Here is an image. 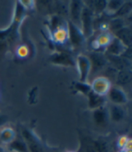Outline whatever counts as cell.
Wrapping results in <instances>:
<instances>
[{
    "label": "cell",
    "mask_w": 132,
    "mask_h": 152,
    "mask_svg": "<svg viewBox=\"0 0 132 152\" xmlns=\"http://www.w3.org/2000/svg\"><path fill=\"white\" fill-rule=\"evenodd\" d=\"M94 20H95V15H94L92 10L84 5L81 17L80 28L86 39L90 38L94 32Z\"/></svg>",
    "instance_id": "6da1fadb"
},
{
    "label": "cell",
    "mask_w": 132,
    "mask_h": 152,
    "mask_svg": "<svg viewBox=\"0 0 132 152\" xmlns=\"http://www.w3.org/2000/svg\"><path fill=\"white\" fill-rule=\"evenodd\" d=\"M22 139L27 146L28 152H44V147L41 140L32 130L28 129H23Z\"/></svg>",
    "instance_id": "7a4b0ae2"
},
{
    "label": "cell",
    "mask_w": 132,
    "mask_h": 152,
    "mask_svg": "<svg viewBox=\"0 0 132 152\" xmlns=\"http://www.w3.org/2000/svg\"><path fill=\"white\" fill-rule=\"evenodd\" d=\"M75 65L78 69L79 82L88 83L90 72H91V65L88 56L85 54H79L75 59Z\"/></svg>",
    "instance_id": "3957f363"
},
{
    "label": "cell",
    "mask_w": 132,
    "mask_h": 152,
    "mask_svg": "<svg viewBox=\"0 0 132 152\" xmlns=\"http://www.w3.org/2000/svg\"><path fill=\"white\" fill-rule=\"evenodd\" d=\"M84 7V1L73 0L69 2V12L68 16L70 17L69 22L73 24L80 28L81 26V17ZM81 29V28H80Z\"/></svg>",
    "instance_id": "277c9868"
},
{
    "label": "cell",
    "mask_w": 132,
    "mask_h": 152,
    "mask_svg": "<svg viewBox=\"0 0 132 152\" xmlns=\"http://www.w3.org/2000/svg\"><path fill=\"white\" fill-rule=\"evenodd\" d=\"M67 32H68V41L73 47H81L86 41L82 30L71 24V22H67Z\"/></svg>",
    "instance_id": "5b68a950"
},
{
    "label": "cell",
    "mask_w": 132,
    "mask_h": 152,
    "mask_svg": "<svg viewBox=\"0 0 132 152\" xmlns=\"http://www.w3.org/2000/svg\"><path fill=\"white\" fill-rule=\"evenodd\" d=\"M107 100L111 102V104L123 106L128 103V98L124 90L119 86H111L110 90L107 94Z\"/></svg>",
    "instance_id": "8992f818"
},
{
    "label": "cell",
    "mask_w": 132,
    "mask_h": 152,
    "mask_svg": "<svg viewBox=\"0 0 132 152\" xmlns=\"http://www.w3.org/2000/svg\"><path fill=\"white\" fill-rule=\"evenodd\" d=\"M90 85V91L94 93L101 95V96H107L109 91L111 88V83L107 77L100 76L94 79Z\"/></svg>",
    "instance_id": "52a82bcc"
},
{
    "label": "cell",
    "mask_w": 132,
    "mask_h": 152,
    "mask_svg": "<svg viewBox=\"0 0 132 152\" xmlns=\"http://www.w3.org/2000/svg\"><path fill=\"white\" fill-rule=\"evenodd\" d=\"M51 62L56 65L62 66H74L75 59L66 52H57L51 56Z\"/></svg>",
    "instance_id": "ba28073f"
},
{
    "label": "cell",
    "mask_w": 132,
    "mask_h": 152,
    "mask_svg": "<svg viewBox=\"0 0 132 152\" xmlns=\"http://www.w3.org/2000/svg\"><path fill=\"white\" fill-rule=\"evenodd\" d=\"M88 58L90 62L91 71H95V70L98 71L104 68L109 62L107 59V56L101 52L90 53V55L88 56Z\"/></svg>",
    "instance_id": "9c48e42d"
},
{
    "label": "cell",
    "mask_w": 132,
    "mask_h": 152,
    "mask_svg": "<svg viewBox=\"0 0 132 152\" xmlns=\"http://www.w3.org/2000/svg\"><path fill=\"white\" fill-rule=\"evenodd\" d=\"M130 47H127L123 43H121L116 37H113L111 42L106 47V52L108 55L111 56H122V54Z\"/></svg>",
    "instance_id": "30bf717a"
},
{
    "label": "cell",
    "mask_w": 132,
    "mask_h": 152,
    "mask_svg": "<svg viewBox=\"0 0 132 152\" xmlns=\"http://www.w3.org/2000/svg\"><path fill=\"white\" fill-rule=\"evenodd\" d=\"M87 99H88V108L90 110H94L106 106L108 101L106 96H101V95L94 93L91 91L87 94Z\"/></svg>",
    "instance_id": "8fae6325"
},
{
    "label": "cell",
    "mask_w": 132,
    "mask_h": 152,
    "mask_svg": "<svg viewBox=\"0 0 132 152\" xmlns=\"http://www.w3.org/2000/svg\"><path fill=\"white\" fill-rule=\"evenodd\" d=\"M92 118H93V121L96 125L101 126V127L106 126L109 121L108 107L104 106L100 109L92 110Z\"/></svg>",
    "instance_id": "7c38bea8"
},
{
    "label": "cell",
    "mask_w": 132,
    "mask_h": 152,
    "mask_svg": "<svg viewBox=\"0 0 132 152\" xmlns=\"http://www.w3.org/2000/svg\"><path fill=\"white\" fill-rule=\"evenodd\" d=\"M109 109V121L112 122H121L126 119L127 112L123 106L111 104V106Z\"/></svg>",
    "instance_id": "4fadbf2b"
},
{
    "label": "cell",
    "mask_w": 132,
    "mask_h": 152,
    "mask_svg": "<svg viewBox=\"0 0 132 152\" xmlns=\"http://www.w3.org/2000/svg\"><path fill=\"white\" fill-rule=\"evenodd\" d=\"M113 35L110 32L108 31H103L101 34L98 35V37L96 38L95 40L92 42V47L94 50H99L100 48H106L109 44L111 42V40L113 39Z\"/></svg>",
    "instance_id": "5bb4252c"
},
{
    "label": "cell",
    "mask_w": 132,
    "mask_h": 152,
    "mask_svg": "<svg viewBox=\"0 0 132 152\" xmlns=\"http://www.w3.org/2000/svg\"><path fill=\"white\" fill-rule=\"evenodd\" d=\"M113 35L121 43H123L127 47H130L132 43V31L128 26H125L124 27L113 34Z\"/></svg>",
    "instance_id": "9a60e30c"
},
{
    "label": "cell",
    "mask_w": 132,
    "mask_h": 152,
    "mask_svg": "<svg viewBox=\"0 0 132 152\" xmlns=\"http://www.w3.org/2000/svg\"><path fill=\"white\" fill-rule=\"evenodd\" d=\"M107 59H108V61H109L112 64V65L114 66L118 71L130 68L131 61L128 60V59L124 58V57H122V56H111V55H108Z\"/></svg>",
    "instance_id": "2e32d148"
},
{
    "label": "cell",
    "mask_w": 132,
    "mask_h": 152,
    "mask_svg": "<svg viewBox=\"0 0 132 152\" xmlns=\"http://www.w3.org/2000/svg\"><path fill=\"white\" fill-rule=\"evenodd\" d=\"M15 132L12 128L6 127L0 129V142L8 145L15 139Z\"/></svg>",
    "instance_id": "e0dca14e"
},
{
    "label": "cell",
    "mask_w": 132,
    "mask_h": 152,
    "mask_svg": "<svg viewBox=\"0 0 132 152\" xmlns=\"http://www.w3.org/2000/svg\"><path fill=\"white\" fill-rule=\"evenodd\" d=\"M124 2L125 0H108L104 13L108 15L113 16L120 10V8L124 4Z\"/></svg>",
    "instance_id": "ac0fdd59"
},
{
    "label": "cell",
    "mask_w": 132,
    "mask_h": 152,
    "mask_svg": "<svg viewBox=\"0 0 132 152\" xmlns=\"http://www.w3.org/2000/svg\"><path fill=\"white\" fill-rule=\"evenodd\" d=\"M132 79V72L130 68L128 69H124L117 72V84L123 86L127 85L131 82Z\"/></svg>",
    "instance_id": "d6986e66"
},
{
    "label": "cell",
    "mask_w": 132,
    "mask_h": 152,
    "mask_svg": "<svg viewBox=\"0 0 132 152\" xmlns=\"http://www.w3.org/2000/svg\"><path fill=\"white\" fill-rule=\"evenodd\" d=\"M53 41L57 44L63 45L68 41V32H67V26L56 29L53 32Z\"/></svg>",
    "instance_id": "ffe728a7"
},
{
    "label": "cell",
    "mask_w": 132,
    "mask_h": 152,
    "mask_svg": "<svg viewBox=\"0 0 132 152\" xmlns=\"http://www.w3.org/2000/svg\"><path fill=\"white\" fill-rule=\"evenodd\" d=\"M7 146H8V149L12 152H28L27 146L23 139L15 138Z\"/></svg>",
    "instance_id": "44dd1931"
},
{
    "label": "cell",
    "mask_w": 132,
    "mask_h": 152,
    "mask_svg": "<svg viewBox=\"0 0 132 152\" xmlns=\"http://www.w3.org/2000/svg\"><path fill=\"white\" fill-rule=\"evenodd\" d=\"M87 3L89 5H91V6H87V7H90L92 10L94 15H101V14H103L105 12L107 0H101V1H99V0H98V1H90V2H87Z\"/></svg>",
    "instance_id": "7402d4cb"
},
{
    "label": "cell",
    "mask_w": 132,
    "mask_h": 152,
    "mask_svg": "<svg viewBox=\"0 0 132 152\" xmlns=\"http://www.w3.org/2000/svg\"><path fill=\"white\" fill-rule=\"evenodd\" d=\"M131 11H132V2L131 1H125L124 4L120 8V10L113 16L117 17V18H124L127 15H130Z\"/></svg>",
    "instance_id": "603a6c76"
},
{
    "label": "cell",
    "mask_w": 132,
    "mask_h": 152,
    "mask_svg": "<svg viewBox=\"0 0 132 152\" xmlns=\"http://www.w3.org/2000/svg\"><path fill=\"white\" fill-rule=\"evenodd\" d=\"M124 26H125V23L123 18H117V17H114V19H112L109 25V28L113 32V34L116 33L117 31H119Z\"/></svg>",
    "instance_id": "cb8c5ba5"
},
{
    "label": "cell",
    "mask_w": 132,
    "mask_h": 152,
    "mask_svg": "<svg viewBox=\"0 0 132 152\" xmlns=\"http://www.w3.org/2000/svg\"><path fill=\"white\" fill-rule=\"evenodd\" d=\"M56 6V12H57V15L63 17V15H68V12H69V2H63V1H58V2H55Z\"/></svg>",
    "instance_id": "d4e9b609"
},
{
    "label": "cell",
    "mask_w": 132,
    "mask_h": 152,
    "mask_svg": "<svg viewBox=\"0 0 132 152\" xmlns=\"http://www.w3.org/2000/svg\"><path fill=\"white\" fill-rule=\"evenodd\" d=\"M91 144L96 152H109V145L104 140H96Z\"/></svg>",
    "instance_id": "484cf974"
},
{
    "label": "cell",
    "mask_w": 132,
    "mask_h": 152,
    "mask_svg": "<svg viewBox=\"0 0 132 152\" xmlns=\"http://www.w3.org/2000/svg\"><path fill=\"white\" fill-rule=\"evenodd\" d=\"M74 88L76 89L77 91L82 93L83 95H86L90 91V85L88 83H82V82H75L74 83Z\"/></svg>",
    "instance_id": "4316f807"
},
{
    "label": "cell",
    "mask_w": 132,
    "mask_h": 152,
    "mask_svg": "<svg viewBox=\"0 0 132 152\" xmlns=\"http://www.w3.org/2000/svg\"><path fill=\"white\" fill-rule=\"evenodd\" d=\"M20 4L26 8V10L27 11L28 9H33L34 7V1H19Z\"/></svg>",
    "instance_id": "83f0119b"
},
{
    "label": "cell",
    "mask_w": 132,
    "mask_h": 152,
    "mask_svg": "<svg viewBox=\"0 0 132 152\" xmlns=\"http://www.w3.org/2000/svg\"><path fill=\"white\" fill-rule=\"evenodd\" d=\"M8 122V117L6 114L0 113V129H1Z\"/></svg>",
    "instance_id": "f1b7e54d"
},
{
    "label": "cell",
    "mask_w": 132,
    "mask_h": 152,
    "mask_svg": "<svg viewBox=\"0 0 132 152\" xmlns=\"http://www.w3.org/2000/svg\"><path fill=\"white\" fill-rule=\"evenodd\" d=\"M82 152H96V150L94 149L93 146L91 143L85 144L82 148Z\"/></svg>",
    "instance_id": "f546056e"
},
{
    "label": "cell",
    "mask_w": 132,
    "mask_h": 152,
    "mask_svg": "<svg viewBox=\"0 0 132 152\" xmlns=\"http://www.w3.org/2000/svg\"><path fill=\"white\" fill-rule=\"evenodd\" d=\"M7 47V44L6 43V41H0V51L6 50Z\"/></svg>",
    "instance_id": "4dcf8cb0"
},
{
    "label": "cell",
    "mask_w": 132,
    "mask_h": 152,
    "mask_svg": "<svg viewBox=\"0 0 132 152\" xmlns=\"http://www.w3.org/2000/svg\"><path fill=\"white\" fill-rule=\"evenodd\" d=\"M0 152H5V148L0 145Z\"/></svg>",
    "instance_id": "1f68e13d"
},
{
    "label": "cell",
    "mask_w": 132,
    "mask_h": 152,
    "mask_svg": "<svg viewBox=\"0 0 132 152\" xmlns=\"http://www.w3.org/2000/svg\"><path fill=\"white\" fill-rule=\"evenodd\" d=\"M68 152H73V151H68Z\"/></svg>",
    "instance_id": "d6a6232c"
}]
</instances>
